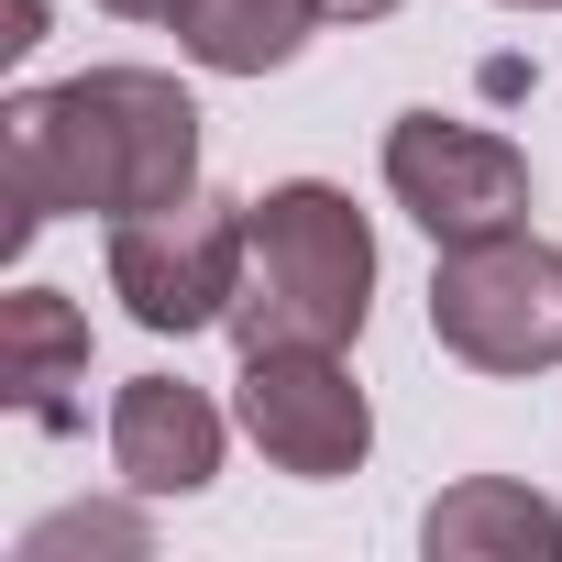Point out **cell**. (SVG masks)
<instances>
[{
    "mask_svg": "<svg viewBox=\"0 0 562 562\" xmlns=\"http://www.w3.org/2000/svg\"><path fill=\"white\" fill-rule=\"evenodd\" d=\"M0 166H12V254L56 210L133 221L199 188V100L155 67H89L0 111Z\"/></svg>",
    "mask_w": 562,
    "mask_h": 562,
    "instance_id": "cell-1",
    "label": "cell"
},
{
    "mask_svg": "<svg viewBox=\"0 0 562 562\" xmlns=\"http://www.w3.org/2000/svg\"><path fill=\"white\" fill-rule=\"evenodd\" d=\"M375 310V232L331 177H288L254 199V254H243V299H232V342L276 353V342H321L342 353Z\"/></svg>",
    "mask_w": 562,
    "mask_h": 562,
    "instance_id": "cell-2",
    "label": "cell"
},
{
    "mask_svg": "<svg viewBox=\"0 0 562 562\" xmlns=\"http://www.w3.org/2000/svg\"><path fill=\"white\" fill-rule=\"evenodd\" d=\"M430 331L474 375H551L562 364V254L518 221L485 243H441L430 265Z\"/></svg>",
    "mask_w": 562,
    "mask_h": 562,
    "instance_id": "cell-3",
    "label": "cell"
},
{
    "mask_svg": "<svg viewBox=\"0 0 562 562\" xmlns=\"http://www.w3.org/2000/svg\"><path fill=\"white\" fill-rule=\"evenodd\" d=\"M243 254H254V199L188 188L166 210L111 221V299L144 331H210L243 299Z\"/></svg>",
    "mask_w": 562,
    "mask_h": 562,
    "instance_id": "cell-4",
    "label": "cell"
},
{
    "mask_svg": "<svg viewBox=\"0 0 562 562\" xmlns=\"http://www.w3.org/2000/svg\"><path fill=\"white\" fill-rule=\"evenodd\" d=\"M386 199L430 243H485V232L529 221V155L507 133H485V122L408 111V122H386Z\"/></svg>",
    "mask_w": 562,
    "mask_h": 562,
    "instance_id": "cell-5",
    "label": "cell"
},
{
    "mask_svg": "<svg viewBox=\"0 0 562 562\" xmlns=\"http://www.w3.org/2000/svg\"><path fill=\"white\" fill-rule=\"evenodd\" d=\"M243 430H254V452L276 474H299V485L364 474V452H375V408H364L353 364L321 353V342L243 353Z\"/></svg>",
    "mask_w": 562,
    "mask_h": 562,
    "instance_id": "cell-6",
    "label": "cell"
},
{
    "mask_svg": "<svg viewBox=\"0 0 562 562\" xmlns=\"http://www.w3.org/2000/svg\"><path fill=\"white\" fill-rule=\"evenodd\" d=\"M111 463L133 496H199L221 474V408L188 375H133L111 397Z\"/></svg>",
    "mask_w": 562,
    "mask_h": 562,
    "instance_id": "cell-7",
    "label": "cell"
},
{
    "mask_svg": "<svg viewBox=\"0 0 562 562\" xmlns=\"http://www.w3.org/2000/svg\"><path fill=\"white\" fill-rule=\"evenodd\" d=\"M89 375V321H78V299H56V288H12L0 299V386H12V408L34 419V430H78V386Z\"/></svg>",
    "mask_w": 562,
    "mask_h": 562,
    "instance_id": "cell-8",
    "label": "cell"
},
{
    "mask_svg": "<svg viewBox=\"0 0 562 562\" xmlns=\"http://www.w3.org/2000/svg\"><path fill=\"white\" fill-rule=\"evenodd\" d=\"M419 540H430V562H562V507L507 474H463L430 496Z\"/></svg>",
    "mask_w": 562,
    "mask_h": 562,
    "instance_id": "cell-9",
    "label": "cell"
},
{
    "mask_svg": "<svg viewBox=\"0 0 562 562\" xmlns=\"http://www.w3.org/2000/svg\"><path fill=\"white\" fill-rule=\"evenodd\" d=\"M177 45L210 67V78H265V67H288L321 23V0H177Z\"/></svg>",
    "mask_w": 562,
    "mask_h": 562,
    "instance_id": "cell-10",
    "label": "cell"
},
{
    "mask_svg": "<svg viewBox=\"0 0 562 562\" xmlns=\"http://www.w3.org/2000/svg\"><path fill=\"white\" fill-rule=\"evenodd\" d=\"M67 551H144V518L133 507H56L23 529V562H67Z\"/></svg>",
    "mask_w": 562,
    "mask_h": 562,
    "instance_id": "cell-11",
    "label": "cell"
},
{
    "mask_svg": "<svg viewBox=\"0 0 562 562\" xmlns=\"http://www.w3.org/2000/svg\"><path fill=\"white\" fill-rule=\"evenodd\" d=\"M45 45V0H0V56H34Z\"/></svg>",
    "mask_w": 562,
    "mask_h": 562,
    "instance_id": "cell-12",
    "label": "cell"
},
{
    "mask_svg": "<svg viewBox=\"0 0 562 562\" xmlns=\"http://www.w3.org/2000/svg\"><path fill=\"white\" fill-rule=\"evenodd\" d=\"M321 12H331V23H386L397 0H321Z\"/></svg>",
    "mask_w": 562,
    "mask_h": 562,
    "instance_id": "cell-13",
    "label": "cell"
},
{
    "mask_svg": "<svg viewBox=\"0 0 562 562\" xmlns=\"http://www.w3.org/2000/svg\"><path fill=\"white\" fill-rule=\"evenodd\" d=\"M100 12H133V23H166V12H177V0H100Z\"/></svg>",
    "mask_w": 562,
    "mask_h": 562,
    "instance_id": "cell-14",
    "label": "cell"
},
{
    "mask_svg": "<svg viewBox=\"0 0 562 562\" xmlns=\"http://www.w3.org/2000/svg\"><path fill=\"white\" fill-rule=\"evenodd\" d=\"M518 12H562V0H518Z\"/></svg>",
    "mask_w": 562,
    "mask_h": 562,
    "instance_id": "cell-15",
    "label": "cell"
}]
</instances>
